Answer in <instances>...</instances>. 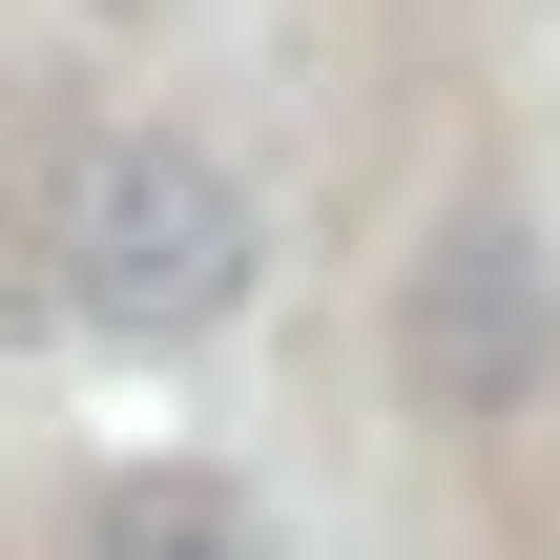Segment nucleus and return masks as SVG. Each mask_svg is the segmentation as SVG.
Returning a JSON list of instances; mask_svg holds the SVG:
<instances>
[{"mask_svg": "<svg viewBox=\"0 0 560 560\" xmlns=\"http://www.w3.org/2000/svg\"><path fill=\"white\" fill-rule=\"evenodd\" d=\"M62 312L83 332H125V353H187V332H229L249 312V270H270V208H249V166L208 145V125H104L83 166H62Z\"/></svg>", "mask_w": 560, "mask_h": 560, "instance_id": "nucleus-1", "label": "nucleus"}, {"mask_svg": "<svg viewBox=\"0 0 560 560\" xmlns=\"http://www.w3.org/2000/svg\"><path fill=\"white\" fill-rule=\"evenodd\" d=\"M104 21H145V0H104Z\"/></svg>", "mask_w": 560, "mask_h": 560, "instance_id": "nucleus-4", "label": "nucleus"}, {"mask_svg": "<svg viewBox=\"0 0 560 560\" xmlns=\"http://www.w3.org/2000/svg\"><path fill=\"white\" fill-rule=\"evenodd\" d=\"M62 560H270V499L229 457H125V478H83Z\"/></svg>", "mask_w": 560, "mask_h": 560, "instance_id": "nucleus-3", "label": "nucleus"}, {"mask_svg": "<svg viewBox=\"0 0 560 560\" xmlns=\"http://www.w3.org/2000/svg\"><path fill=\"white\" fill-rule=\"evenodd\" d=\"M395 374H416V416H457V436H499V416H540L560 374V249L540 208H436V249H416V291H395Z\"/></svg>", "mask_w": 560, "mask_h": 560, "instance_id": "nucleus-2", "label": "nucleus"}]
</instances>
